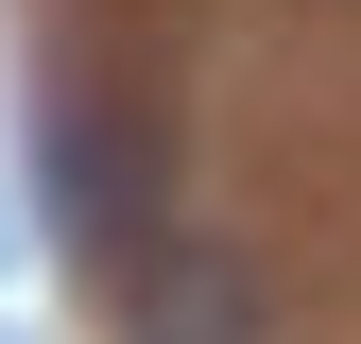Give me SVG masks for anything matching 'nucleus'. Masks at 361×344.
Listing matches in <instances>:
<instances>
[{
    "label": "nucleus",
    "instance_id": "obj_1",
    "mask_svg": "<svg viewBox=\"0 0 361 344\" xmlns=\"http://www.w3.org/2000/svg\"><path fill=\"white\" fill-rule=\"evenodd\" d=\"M138 344H258V276L224 241H155L138 276Z\"/></svg>",
    "mask_w": 361,
    "mask_h": 344
}]
</instances>
